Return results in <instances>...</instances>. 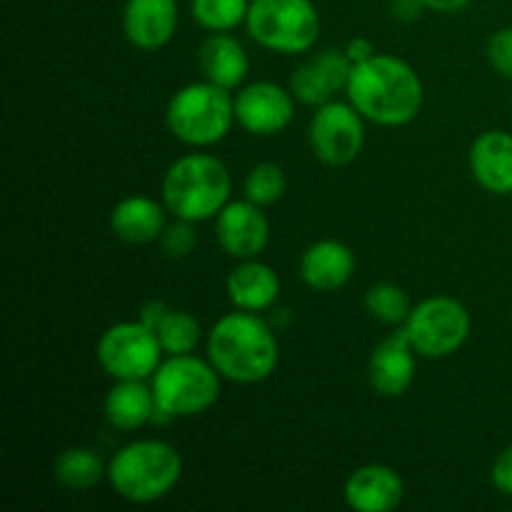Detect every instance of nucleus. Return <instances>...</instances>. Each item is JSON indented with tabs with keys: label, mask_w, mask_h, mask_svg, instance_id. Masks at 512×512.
<instances>
[{
	"label": "nucleus",
	"mask_w": 512,
	"mask_h": 512,
	"mask_svg": "<svg viewBox=\"0 0 512 512\" xmlns=\"http://www.w3.org/2000/svg\"><path fill=\"white\" fill-rule=\"evenodd\" d=\"M350 103L363 118L378 125H405L423 108L420 75L405 60L378 55L353 65L348 80Z\"/></svg>",
	"instance_id": "obj_1"
},
{
	"label": "nucleus",
	"mask_w": 512,
	"mask_h": 512,
	"mask_svg": "<svg viewBox=\"0 0 512 512\" xmlns=\"http://www.w3.org/2000/svg\"><path fill=\"white\" fill-rule=\"evenodd\" d=\"M210 363L233 383H260L278 365V340L265 320L250 310L230 313L213 325L208 338Z\"/></svg>",
	"instance_id": "obj_2"
},
{
	"label": "nucleus",
	"mask_w": 512,
	"mask_h": 512,
	"mask_svg": "<svg viewBox=\"0 0 512 512\" xmlns=\"http://www.w3.org/2000/svg\"><path fill=\"white\" fill-rule=\"evenodd\" d=\"M230 173L213 155L193 153L175 160L163 180L165 208L180 220H208L228 205Z\"/></svg>",
	"instance_id": "obj_3"
},
{
	"label": "nucleus",
	"mask_w": 512,
	"mask_h": 512,
	"mask_svg": "<svg viewBox=\"0 0 512 512\" xmlns=\"http://www.w3.org/2000/svg\"><path fill=\"white\" fill-rule=\"evenodd\" d=\"M183 460L163 440H138L125 445L110 460L108 478L120 498L130 503H153L178 485Z\"/></svg>",
	"instance_id": "obj_4"
},
{
	"label": "nucleus",
	"mask_w": 512,
	"mask_h": 512,
	"mask_svg": "<svg viewBox=\"0 0 512 512\" xmlns=\"http://www.w3.org/2000/svg\"><path fill=\"white\" fill-rule=\"evenodd\" d=\"M235 120V100L220 85L193 83L170 98L165 123L170 133L188 145H213L228 135Z\"/></svg>",
	"instance_id": "obj_5"
},
{
	"label": "nucleus",
	"mask_w": 512,
	"mask_h": 512,
	"mask_svg": "<svg viewBox=\"0 0 512 512\" xmlns=\"http://www.w3.org/2000/svg\"><path fill=\"white\" fill-rule=\"evenodd\" d=\"M220 378L213 363L193 355H170L153 373V398L165 418H190L215 405Z\"/></svg>",
	"instance_id": "obj_6"
},
{
	"label": "nucleus",
	"mask_w": 512,
	"mask_h": 512,
	"mask_svg": "<svg viewBox=\"0 0 512 512\" xmlns=\"http://www.w3.org/2000/svg\"><path fill=\"white\" fill-rule=\"evenodd\" d=\"M250 35L275 53H305L318 43L320 18L310 0H250Z\"/></svg>",
	"instance_id": "obj_7"
},
{
	"label": "nucleus",
	"mask_w": 512,
	"mask_h": 512,
	"mask_svg": "<svg viewBox=\"0 0 512 512\" xmlns=\"http://www.w3.org/2000/svg\"><path fill=\"white\" fill-rule=\"evenodd\" d=\"M403 330L408 333L415 353L423 358H445L468 340L470 313L460 300L438 295L410 310Z\"/></svg>",
	"instance_id": "obj_8"
},
{
	"label": "nucleus",
	"mask_w": 512,
	"mask_h": 512,
	"mask_svg": "<svg viewBox=\"0 0 512 512\" xmlns=\"http://www.w3.org/2000/svg\"><path fill=\"white\" fill-rule=\"evenodd\" d=\"M160 345L153 328L140 323H118L103 333L98 360L115 380H145L158 370Z\"/></svg>",
	"instance_id": "obj_9"
},
{
	"label": "nucleus",
	"mask_w": 512,
	"mask_h": 512,
	"mask_svg": "<svg viewBox=\"0 0 512 512\" xmlns=\"http://www.w3.org/2000/svg\"><path fill=\"white\" fill-rule=\"evenodd\" d=\"M365 143L363 115L353 103H325L310 120V145L315 158L328 165H348Z\"/></svg>",
	"instance_id": "obj_10"
},
{
	"label": "nucleus",
	"mask_w": 512,
	"mask_h": 512,
	"mask_svg": "<svg viewBox=\"0 0 512 512\" xmlns=\"http://www.w3.org/2000/svg\"><path fill=\"white\" fill-rule=\"evenodd\" d=\"M235 118L248 133L275 135L293 120V98L275 83H253L235 98Z\"/></svg>",
	"instance_id": "obj_11"
},
{
	"label": "nucleus",
	"mask_w": 512,
	"mask_h": 512,
	"mask_svg": "<svg viewBox=\"0 0 512 512\" xmlns=\"http://www.w3.org/2000/svg\"><path fill=\"white\" fill-rule=\"evenodd\" d=\"M268 235V218L250 200L228 203L218 213V243L233 258L250 260L260 255L268 245Z\"/></svg>",
	"instance_id": "obj_12"
},
{
	"label": "nucleus",
	"mask_w": 512,
	"mask_h": 512,
	"mask_svg": "<svg viewBox=\"0 0 512 512\" xmlns=\"http://www.w3.org/2000/svg\"><path fill=\"white\" fill-rule=\"evenodd\" d=\"M353 60L348 53L340 50H325L310 58L308 63L300 65L293 73L290 88L293 95L305 105H325L330 103L340 88H348L350 73H353Z\"/></svg>",
	"instance_id": "obj_13"
},
{
	"label": "nucleus",
	"mask_w": 512,
	"mask_h": 512,
	"mask_svg": "<svg viewBox=\"0 0 512 512\" xmlns=\"http://www.w3.org/2000/svg\"><path fill=\"white\" fill-rule=\"evenodd\" d=\"M368 375L375 393L385 398H398L410 388L415 378V348L405 330L385 338L373 350Z\"/></svg>",
	"instance_id": "obj_14"
},
{
	"label": "nucleus",
	"mask_w": 512,
	"mask_h": 512,
	"mask_svg": "<svg viewBox=\"0 0 512 512\" xmlns=\"http://www.w3.org/2000/svg\"><path fill=\"white\" fill-rule=\"evenodd\" d=\"M178 28L175 0H128L123 10L125 38L140 50H158Z\"/></svg>",
	"instance_id": "obj_15"
},
{
	"label": "nucleus",
	"mask_w": 512,
	"mask_h": 512,
	"mask_svg": "<svg viewBox=\"0 0 512 512\" xmlns=\"http://www.w3.org/2000/svg\"><path fill=\"white\" fill-rule=\"evenodd\" d=\"M403 480L388 465H365L345 483V503L358 512H390L403 503Z\"/></svg>",
	"instance_id": "obj_16"
},
{
	"label": "nucleus",
	"mask_w": 512,
	"mask_h": 512,
	"mask_svg": "<svg viewBox=\"0 0 512 512\" xmlns=\"http://www.w3.org/2000/svg\"><path fill=\"white\" fill-rule=\"evenodd\" d=\"M470 170L473 178L488 193H512V133L488 130L470 148Z\"/></svg>",
	"instance_id": "obj_17"
},
{
	"label": "nucleus",
	"mask_w": 512,
	"mask_h": 512,
	"mask_svg": "<svg viewBox=\"0 0 512 512\" xmlns=\"http://www.w3.org/2000/svg\"><path fill=\"white\" fill-rule=\"evenodd\" d=\"M355 255L348 245L338 240H320L303 253L300 260V278L308 288L330 293L338 290L353 278Z\"/></svg>",
	"instance_id": "obj_18"
},
{
	"label": "nucleus",
	"mask_w": 512,
	"mask_h": 512,
	"mask_svg": "<svg viewBox=\"0 0 512 512\" xmlns=\"http://www.w3.org/2000/svg\"><path fill=\"white\" fill-rule=\"evenodd\" d=\"M280 280L270 265L258 263L255 258L243 260L228 275V298L238 310L260 313L278 300Z\"/></svg>",
	"instance_id": "obj_19"
},
{
	"label": "nucleus",
	"mask_w": 512,
	"mask_h": 512,
	"mask_svg": "<svg viewBox=\"0 0 512 512\" xmlns=\"http://www.w3.org/2000/svg\"><path fill=\"white\" fill-rule=\"evenodd\" d=\"M200 70L205 73V80L220 85L225 90L238 88L250 70V60L245 55L243 45L228 33H215L200 45L198 53Z\"/></svg>",
	"instance_id": "obj_20"
},
{
	"label": "nucleus",
	"mask_w": 512,
	"mask_h": 512,
	"mask_svg": "<svg viewBox=\"0 0 512 512\" xmlns=\"http://www.w3.org/2000/svg\"><path fill=\"white\" fill-rule=\"evenodd\" d=\"M110 228L123 243H153L165 230V210L153 198L133 195L115 205L110 215Z\"/></svg>",
	"instance_id": "obj_21"
},
{
	"label": "nucleus",
	"mask_w": 512,
	"mask_h": 512,
	"mask_svg": "<svg viewBox=\"0 0 512 512\" xmlns=\"http://www.w3.org/2000/svg\"><path fill=\"white\" fill-rule=\"evenodd\" d=\"M158 413L153 388L143 380H120L105 398V418L115 430H138Z\"/></svg>",
	"instance_id": "obj_22"
},
{
	"label": "nucleus",
	"mask_w": 512,
	"mask_h": 512,
	"mask_svg": "<svg viewBox=\"0 0 512 512\" xmlns=\"http://www.w3.org/2000/svg\"><path fill=\"white\" fill-rule=\"evenodd\" d=\"M55 480L70 490H90L103 480V460L90 448H70L55 460Z\"/></svg>",
	"instance_id": "obj_23"
},
{
	"label": "nucleus",
	"mask_w": 512,
	"mask_h": 512,
	"mask_svg": "<svg viewBox=\"0 0 512 512\" xmlns=\"http://www.w3.org/2000/svg\"><path fill=\"white\" fill-rule=\"evenodd\" d=\"M153 330L168 355H190L200 343V323L183 310H165Z\"/></svg>",
	"instance_id": "obj_24"
},
{
	"label": "nucleus",
	"mask_w": 512,
	"mask_h": 512,
	"mask_svg": "<svg viewBox=\"0 0 512 512\" xmlns=\"http://www.w3.org/2000/svg\"><path fill=\"white\" fill-rule=\"evenodd\" d=\"M250 0H190V13L203 28L225 33L248 18Z\"/></svg>",
	"instance_id": "obj_25"
},
{
	"label": "nucleus",
	"mask_w": 512,
	"mask_h": 512,
	"mask_svg": "<svg viewBox=\"0 0 512 512\" xmlns=\"http://www.w3.org/2000/svg\"><path fill=\"white\" fill-rule=\"evenodd\" d=\"M365 308L375 320L388 325H405L410 315V300L403 288L393 283H378L365 293Z\"/></svg>",
	"instance_id": "obj_26"
},
{
	"label": "nucleus",
	"mask_w": 512,
	"mask_h": 512,
	"mask_svg": "<svg viewBox=\"0 0 512 512\" xmlns=\"http://www.w3.org/2000/svg\"><path fill=\"white\" fill-rule=\"evenodd\" d=\"M285 193V173L275 163H260L245 178V198L255 205H273Z\"/></svg>",
	"instance_id": "obj_27"
},
{
	"label": "nucleus",
	"mask_w": 512,
	"mask_h": 512,
	"mask_svg": "<svg viewBox=\"0 0 512 512\" xmlns=\"http://www.w3.org/2000/svg\"><path fill=\"white\" fill-rule=\"evenodd\" d=\"M195 243H198V235H195V228L190 220L178 218V223L165 228L163 235H160V245H163L168 258H188L195 250Z\"/></svg>",
	"instance_id": "obj_28"
},
{
	"label": "nucleus",
	"mask_w": 512,
	"mask_h": 512,
	"mask_svg": "<svg viewBox=\"0 0 512 512\" xmlns=\"http://www.w3.org/2000/svg\"><path fill=\"white\" fill-rule=\"evenodd\" d=\"M488 58L500 75L512 80V28H503L490 38Z\"/></svg>",
	"instance_id": "obj_29"
},
{
	"label": "nucleus",
	"mask_w": 512,
	"mask_h": 512,
	"mask_svg": "<svg viewBox=\"0 0 512 512\" xmlns=\"http://www.w3.org/2000/svg\"><path fill=\"white\" fill-rule=\"evenodd\" d=\"M490 478H493V485L500 490V493L510 495L512 498V445L495 458L493 470H490Z\"/></svg>",
	"instance_id": "obj_30"
},
{
	"label": "nucleus",
	"mask_w": 512,
	"mask_h": 512,
	"mask_svg": "<svg viewBox=\"0 0 512 512\" xmlns=\"http://www.w3.org/2000/svg\"><path fill=\"white\" fill-rule=\"evenodd\" d=\"M423 8H425L423 0H393V3H390V10H393L395 18L405 20V23L418 18V15L423 13Z\"/></svg>",
	"instance_id": "obj_31"
},
{
	"label": "nucleus",
	"mask_w": 512,
	"mask_h": 512,
	"mask_svg": "<svg viewBox=\"0 0 512 512\" xmlns=\"http://www.w3.org/2000/svg\"><path fill=\"white\" fill-rule=\"evenodd\" d=\"M345 53H348V58L353 60V63H363V60L373 58L375 48H373V43H370V40L355 38V40H350L348 48H345Z\"/></svg>",
	"instance_id": "obj_32"
},
{
	"label": "nucleus",
	"mask_w": 512,
	"mask_h": 512,
	"mask_svg": "<svg viewBox=\"0 0 512 512\" xmlns=\"http://www.w3.org/2000/svg\"><path fill=\"white\" fill-rule=\"evenodd\" d=\"M423 3L435 13H455V10H463L470 0H423Z\"/></svg>",
	"instance_id": "obj_33"
}]
</instances>
